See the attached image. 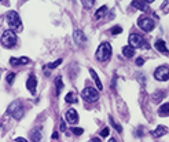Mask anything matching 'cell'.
<instances>
[{"instance_id":"6da1fadb","label":"cell","mask_w":169,"mask_h":142,"mask_svg":"<svg viewBox=\"0 0 169 142\" xmlns=\"http://www.w3.org/2000/svg\"><path fill=\"white\" fill-rule=\"evenodd\" d=\"M0 43L3 44L6 48H11L17 44V34L14 30L8 29V30H4L2 34V37H0Z\"/></svg>"},{"instance_id":"7a4b0ae2","label":"cell","mask_w":169,"mask_h":142,"mask_svg":"<svg viewBox=\"0 0 169 142\" xmlns=\"http://www.w3.org/2000/svg\"><path fill=\"white\" fill-rule=\"evenodd\" d=\"M110 55H112V46H110V43H107V41H105V43H102L101 46H99V48L96 50V60L98 61H107L110 58Z\"/></svg>"},{"instance_id":"3957f363","label":"cell","mask_w":169,"mask_h":142,"mask_svg":"<svg viewBox=\"0 0 169 142\" xmlns=\"http://www.w3.org/2000/svg\"><path fill=\"white\" fill-rule=\"evenodd\" d=\"M128 40H129V47H132L133 50L135 48H144V50H149L150 46H149V43H146L144 41V39L140 34H137V33H132L131 36L128 37Z\"/></svg>"},{"instance_id":"277c9868","label":"cell","mask_w":169,"mask_h":142,"mask_svg":"<svg viewBox=\"0 0 169 142\" xmlns=\"http://www.w3.org/2000/svg\"><path fill=\"white\" fill-rule=\"evenodd\" d=\"M6 19H7V24L11 26V30H22V22H21V18L18 15V13L15 11H10L8 14L6 15Z\"/></svg>"},{"instance_id":"5b68a950","label":"cell","mask_w":169,"mask_h":142,"mask_svg":"<svg viewBox=\"0 0 169 142\" xmlns=\"http://www.w3.org/2000/svg\"><path fill=\"white\" fill-rule=\"evenodd\" d=\"M7 112H8V115H11L15 120H19L22 119L23 115H25V109H23V106L21 105L19 102H12L11 105L8 106V109H7Z\"/></svg>"},{"instance_id":"8992f818","label":"cell","mask_w":169,"mask_h":142,"mask_svg":"<svg viewBox=\"0 0 169 142\" xmlns=\"http://www.w3.org/2000/svg\"><path fill=\"white\" fill-rule=\"evenodd\" d=\"M137 25H139V28L142 30L149 33L156 28V22H154L153 18H150V17H142V18L137 21Z\"/></svg>"},{"instance_id":"52a82bcc","label":"cell","mask_w":169,"mask_h":142,"mask_svg":"<svg viewBox=\"0 0 169 142\" xmlns=\"http://www.w3.org/2000/svg\"><path fill=\"white\" fill-rule=\"evenodd\" d=\"M81 97L88 102H95L99 99V91L92 87H87L81 91Z\"/></svg>"},{"instance_id":"ba28073f","label":"cell","mask_w":169,"mask_h":142,"mask_svg":"<svg viewBox=\"0 0 169 142\" xmlns=\"http://www.w3.org/2000/svg\"><path fill=\"white\" fill-rule=\"evenodd\" d=\"M154 77L160 82H167L169 79V69L168 66H160L154 72Z\"/></svg>"},{"instance_id":"9c48e42d","label":"cell","mask_w":169,"mask_h":142,"mask_svg":"<svg viewBox=\"0 0 169 142\" xmlns=\"http://www.w3.org/2000/svg\"><path fill=\"white\" fill-rule=\"evenodd\" d=\"M65 119H66V122L69 124H77L78 123V115H77V112H76L74 109L66 110V113H65Z\"/></svg>"},{"instance_id":"30bf717a","label":"cell","mask_w":169,"mask_h":142,"mask_svg":"<svg viewBox=\"0 0 169 142\" xmlns=\"http://www.w3.org/2000/svg\"><path fill=\"white\" fill-rule=\"evenodd\" d=\"M36 86H37V80L34 77V75H30L29 79L26 80V87L32 94H36Z\"/></svg>"},{"instance_id":"8fae6325","label":"cell","mask_w":169,"mask_h":142,"mask_svg":"<svg viewBox=\"0 0 169 142\" xmlns=\"http://www.w3.org/2000/svg\"><path fill=\"white\" fill-rule=\"evenodd\" d=\"M30 139H32V142H43L41 129H34L32 133H30Z\"/></svg>"},{"instance_id":"7c38bea8","label":"cell","mask_w":169,"mask_h":142,"mask_svg":"<svg viewBox=\"0 0 169 142\" xmlns=\"http://www.w3.org/2000/svg\"><path fill=\"white\" fill-rule=\"evenodd\" d=\"M74 41L78 44V46H81V44H84L85 41H87V37H85V34L82 30H76L74 32Z\"/></svg>"},{"instance_id":"4fadbf2b","label":"cell","mask_w":169,"mask_h":142,"mask_svg":"<svg viewBox=\"0 0 169 142\" xmlns=\"http://www.w3.org/2000/svg\"><path fill=\"white\" fill-rule=\"evenodd\" d=\"M167 133H168V129H167V127H165V126H158L154 131H151V135H153V137H162V135H165Z\"/></svg>"},{"instance_id":"5bb4252c","label":"cell","mask_w":169,"mask_h":142,"mask_svg":"<svg viewBox=\"0 0 169 142\" xmlns=\"http://www.w3.org/2000/svg\"><path fill=\"white\" fill-rule=\"evenodd\" d=\"M158 115L162 116V117H167V116L169 115V103H168V102L162 103V105L158 108Z\"/></svg>"},{"instance_id":"9a60e30c","label":"cell","mask_w":169,"mask_h":142,"mask_svg":"<svg viewBox=\"0 0 169 142\" xmlns=\"http://www.w3.org/2000/svg\"><path fill=\"white\" fill-rule=\"evenodd\" d=\"M156 48L158 51H161L162 54H168V48H167V44H165L164 40H157L156 41Z\"/></svg>"},{"instance_id":"2e32d148","label":"cell","mask_w":169,"mask_h":142,"mask_svg":"<svg viewBox=\"0 0 169 142\" xmlns=\"http://www.w3.org/2000/svg\"><path fill=\"white\" fill-rule=\"evenodd\" d=\"M89 75H91V76H92V79H94L96 87H98V91H99V90H102V88H103V86H102L101 80H99V76L96 75V72L94 71V69H89Z\"/></svg>"},{"instance_id":"e0dca14e","label":"cell","mask_w":169,"mask_h":142,"mask_svg":"<svg viewBox=\"0 0 169 142\" xmlns=\"http://www.w3.org/2000/svg\"><path fill=\"white\" fill-rule=\"evenodd\" d=\"M132 6L135 7V8H139V10H147V2H143V0H135V2H132Z\"/></svg>"},{"instance_id":"ac0fdd59","label":"cell","mask_w":169,"mask_h":142,"mask_svg":"<svg viewBox=\"0 0 169 142\" xmlns=\"http://www.w3.org/2000/svg\"><path fill=\"white\" fill-rule=\"evenodd\" d=\"M122 54L125 55L127 58H133L135 57V50H133L132 47H129V46H125L122 48Z\"/></svg>"},{"instance_id":"d6986e66","label":"cell","mask_w":169,"mask_h":142,"mask_svg":"<svg viewBox=\"0 0 169 142\" xmlns=\"http://www.w3.org/2000/svg\"><path fill=\"white\" fill-rule=\"evenodd\" d=\"M106 11H107V7H106V6H102L101 8H99L98 11L95 13V19H101L102 17L106 14Z\"/></svg>"},{"instance_id":"ffe728a7","label":"cell","mask_w":169,"mask_h":142,"mask_svg":"<svg viewBox=\"0 0 169 142\" xmlns=\"http://www.w3.org/2000/svg\"><path fill=\"white\" fill-rule=\"evenodd\" d=\"M55 87H57V95L61 94L62 88H63V83H62V77H57V80H55Z\"/></svg>"},{"instance_id":"44dd1931","label":"cell","mask_w":169,"mask_h":142,"mask_svg":"<svg viewBox=\"0 0 169 142\" xmlns=\"http://www.w3.org/2000/svg\"><path fill=\"white\" fill-rule=\"evenodd\" d=\"M109 120H110V123H112V126H113V127H114V129L117 130V133H122V127L120 126L118 123H116V122H114V119H113L112 116L109 117Z\"/></svg>"},{"instance_id":"7402d4cb","label":"cell","mask_w":169,"mask_h":142,"mask_svg":"<svg viewBox=\"0 0 169 142\" xmlns=\"http://www.w3.org/2000/svg\"><path fill=\"white\" fill-rule=\"evenodd\" d=\"M164 95H165V92L160 90V91H156L153 94V99H154V101H161V99L164 98Z\"/></svg>"},{"instance_id":"603a6c76","label":"cell","mask_w":169,"mask_h":142,"mask_svg":"<svg viewBox=\"0 0 169 142\" xmlns=\"http://www.w3.org/2000/svg\"><path fill=\"white\" fill-rule=\"evenodd\" d=\"M61 64H62V60L59 58V60H57L55 62H51V64H48L47 66H46V69H55V68L58 66V65H61Z\"/></svg>"},{"instance_id":"cb8c5ba5","label":"cell","mask_w":169,"mask_h":142,"mask_svg":"<svg viewBox=\"0 0 169 142\" xmlns=\"http://www.w3.org/2000/svg\"><path fill=\"white\" fill-rule=\"evenodd\" d=\"M65 101L66 102H76V98H74V92H69V94L65 97Z\"/></svg>"},{"instance_id":"d4e9b609","label":"cell","mask_w":169,"mask_h":142,"mask_svg":"<svg viewBox=\"0 0 169 142\" xmlns=\"http://www.w3.org/2000/svg\"><path fill=\"white\" fill-rule=\"evenodd\" d=\"M94 0H82V2H81V4L82 6H84L85 7V8H89V7H92V6H94Z\"/></svg>"},{"instance_id":"484cf974","label":"cell","mask_w":169,"mask_h":142,"mask_svg":"<svg viewBox=\"0 0 169 142\" xmlns=\"http://www.w3.org/2000/svg\"><path fill=\"white\" fill-rule=\"evenodd\" d=\"M72 133H73L74 135H81V134L84 133V130L80 129V127H72Z\"/></svg>"},{"instance_id":"4316f807","label":"cell","mask_w":169,"mask_h":142,"mask_svg":"<svg viewBox=\"0 0 169 142\" xmlns=\"http://www.w3.org/2000/svg\"><path fill=\"white\" fill-rule=\"evenodd\" d=\"M18 62H19V65H25V64H29L30 60L27 57H21V58H18Z\"/></svg>"},{"instance_id":"83f0119b","label":"cell","mask_w":169,"mask_h":142,"mask_svg":"<svg viewBox=\"0 0 169 142\" xmlns=\"http://www.w3.org/2000/svg\"><path fill=\"white\" fill-rule=\"evenodd\" d=\"M14 79H15V73L7 75V82H8V84H12V83H14Z\"/></svg>"},{"instance_id":"f1b7e54d","label":"cell","mask_w":169,"mask_h":142,"mask_svg":"<svg viewBox=\"0 0 169 142\" xmlns=\"http://www.w3.org/2000/svg\"><path fill=\"white\" fill-rule=\"evenodd\" d=\"M121 32H122V29H121L120 26H114V28L112 29V33H113V34H120Z\"/></svg>"},{"instance_id":"f546056e","label":"cell","mask_w":169,"mask_h":142,"mask_svg":"<svg viewBox=\"0 0 169 142\" xmlns=\"http://www.w3.org/2000/svg\"><path fill=\"white\" fill-rule=\"evenodd\" d=\"M135 64L137 65V66H142V65L144 64V60L142 57H139V58H136V60H135Z\"/></svg>"},{"instance_id":"4dcf8cb0","label":"cell","mask_w":169,"mask_h":142,"mask_svg":"<svg viewBox=\"0 0 169 142\" xmlns=\"http://www.w3.org/2000/svg\"><path fill=\"white\" fill-rule=\"evenodd\" d=\"M10 64L12 65V66H15V65H19V62H18V58H11V60H10Z\"/></svg>"},{"instance_id":"1f68e13d","label":"cell","mask_w":169,"mask_h":142,"mask_svg":"<svg viewBox=\"0 0 169 142\" xmlns=\"http://www.w3.org/2000/svg\"><path fill=\"white\" fill-rule=\"evenodd\" d=\"M101 135L103 137V138H106L109 135V129H103L102 131H101Z\"/></svg>"},{"instance_id":"d6a6232c","label":"cell","mask_w":169,"mask_h":142,"mask_svg":"<svg viewBox=\"0 0 169 142\" xmlns=\"http://www.w3.org/2000/svg\"><path fill=\"white\" fill-rule=\"evenodd\" d=\"M59 126H61V131H66V126H65V122H63V120L61 122Z\"/></svg>"},{"instance_id":"836d02e7","label":"cell","mask_w":169,"mask_h":142,"mask_svg":"<svg viewBox=\"0 0 169 142\" xmlns=\"http://www.w3.org/2000/svg\"><path fill=\"white\" fill-rule=\"evenodd\" d=\"M15 142H27V141L25 139V138H21V137H18V138H17V139H15Z\"/></svg>"},{"instance_id":"e575fe53","label":"cell","mask_w":169,"mask_h":142,"mask_svg":"<svg viewBox=\"0 0 169 142\" xmlns=\"http://www.w3.org/2000/svg\"><path fill=\"white\" fill-rule=\"evenodd\" d=\"M88 142H101V139H99V138H91Z\"/></svg>"},{"instance_id":"d590c367","label":"cell","mask_w":169,"mask_h":142,"mask_svg":"<svg viewBox=\"0 0 169 142\" xmlns=\"http://www.w3.org/2000/svg\"><path fill=\"white\" fill-rule=\"evenodd\" d=\"M52 138H54V139H58V138H59V134H58L57 131H55V133L52 134Z\"/></svg>"},{"instance_id":"8d00e7d4","label":"cell","mask_w":169,"mask_h":142,"mask_svg":"<svg viewBox=\"0 0 169 142\" xmlns=\"http://www.w3.org/2000/svg\"><path fill=\"white\" fill-rule=\"evenodd\" d=\"M109 142H117V139H114V138H112V139H110Z\"/></svg>"}]
</instances>
